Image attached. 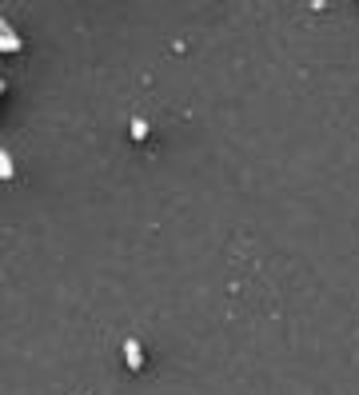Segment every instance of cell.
I'll use <instances>...</instances> for the list:
<instances>
[{"instance_id":"1","label":"cell","mask_w":359,"mask_h":395,"mask_svg":"<svg viewBox=\"0 0 359 395\" xmlns=\"http://www.w3.org/2000/svg\"><path fill=\"white\" fill-rule=\"evenodd\" d=\"M124 355H128V364H132V367L144 364V347H140V339H128V344H124Z\"/></svg>"},{"instance_id":"2","label":"cell","mask_w":359,"mask_h":395,"mask_svg":"<svg viewBox=\"0 0 359 395\" xmlns=\"http://www.w3.org/2000/svg\"><path fill=\"white\" fill-rule=\"evenodd\" d=\"M0 44H4V48H20V36L12 32V24H9V21L0 24Z\"/></svg>"},{"instance_id":"3","label":"cell","mask_w":359,"mask_h":395,"mask_svg":"<svg viewBox=\"0 0 359 395\" xmlns=\"http://www.w3.org/2000/svg\"><path fill=\"white\" fill-rule=\"evenodd\" d=\"M0 176H4V180L12 176V156L9 152H0Z\"/></svg>"},{"instance_id":"4","label":"cell","mask_w":359,"mask_h":395,"mask_svg":"<svg viewBox=\"0 0 359 395\" xmlns=\"http://www.w3.org/2000/svg\"><path fill=\"white\" fill-rule=\"evenodd\" d=\"M132 136H136V140H144V136H148V124H144V120H132Z\"/></svg>"}]
</instances>
